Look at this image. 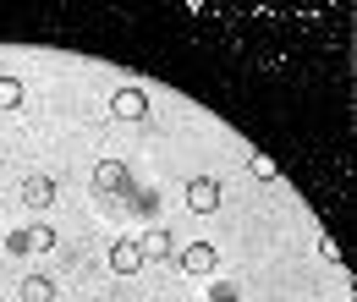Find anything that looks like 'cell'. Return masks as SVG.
I'll list each match as a JSON object with an SVG mask.
<instances>
[{
  "instance_id": "9",
  "label": "cell",
  "mask_w": 357,
  "mask_h": 302,
  "mask_svg": "<svg viewBox=\"0 0 357 302\" xmlns=\"http://www.w3.org/2000/svg\"><path fill=\"white\" fill-rule=\"evenodd\" d=\"M22 302H55V280H45V275H28V280H22Z\"/></svg>"
},
{
  "instance_id": "13",
  "label": "cell",
  "mask_w": 357,
  "mask_h": 302,
  "mask_svg": "<svg viewBox=\"0 0 357 302\" xmlns=\"http://www.w3.org/2000/svg\"><path fill=\"white\" fill-rule=\"evenodd\" d=\"M319 253H324V259H330V264H341V259H347V253H341V242H335V236H324V242H319Z\"/></svg>"
},
{
  "instance_id": "5",
  "label": "cell",
  "mask_w": 357,
  "mask_h": 302,
  "mask_svg": "<svg viewBox=\"0 0 357 302\" xmlns=\"http://www.w3.org/2000/svg\"><path fill=\"white\" fill-rule=\"evenodd\" d=\"M50 242H55L50 225H28V231H11V236H6L11 253H39V248H50Z\"/></svg>"
},
{
  "instance_id": "11",
  "label": "cell",
  "mask_w": 357,
  "mask_h": 302,
  "mask_svg": "<svg viewBox=\"0 0 357 302\" xmlns=\"http://www.w3.org/2000/svg\"><path fill=\"white\" fill-rule=\"evenodd\" d=\"M248 171L259 176V181H275V176H280V165H275L269 154H253V160H248Z\"/></svg>"
},
{
  "instance_id": "6",
  "label": "cell",
  "mask_w": 357,
  "mask_h": 302,
  "mask_svg": "<svg viewBox=\"0 0 357 302\" xmlns=\"http://www.w3.org/2000/svg\"><path fill=\"white\" fill-rule=\"evenodd\" d=\"M137 248H143V259H165V264H176V242H171V231H143L137 236Z\"/></svg>"
},
{
  "instance_id": "3",
  "label": "cell",
  "mask_w": 357,
  "mask_h": 302,
  "mask_svg": "<svg viewBox=\"0 0 357 302\" xmlns=\"http://www.w3.org/2000/svg\"><path fill=\"white\" fill-rule=\"evenodd\" d=\"M93 187H99V192H132V171H127L121 160H99V165H93Z\"/></svg>"
},
{
  "instance_id": "1",
  "label": "cell",
  "mask_w": 357,
  "mask_h": 302,
  "mask_svg": "<svg viewBox=\"0 0 357 302\" xmlns=\"http://www.w3.org/2000/svg\"><path fill=\"white\" fill-rule=\"evenodd\" d=\"M187 209L192 215H215L220 209V181L215 176H192L187 181Z\"/></svg>"
},
{
  "instance_id": "8",
  "label": "cell",
  "mask_w": 357,
  "mask_h": 302,
  "mask_svg": "<svg viewBox=\"0 0 357 302\" xmlns=\"http://www.w3.org/2000/svg\"><path fill=\"white\" fill-rule=\"evenodd\" d=\"M22 204H28V209H50V204H55V181H50V176H28V181H22Z\"/></svg>"
},
{
  "instance_id": "2",
  "label": "cell",
  "mask_w": 357,
  "mask_h": 302,
  "mask_svg": "<svg viewBox=\"0 0 357 302\" xmlns=\"http://www.w3.org/2000/svg\"><path fill=\"white\" fill-rule=\"evenodd\" d=\"M176 264L187 269V275H215V269H220V253H215L209 242H187V248L176 253Z\"/></svg>"
},
{
  "instance_id": "10",
  "label": "cell",
  "mask_w": 357,
  "mask_h": 302,
  "mask_svg": "<svg viewBox=\"0 0 357 302\" xmlns=\"http://www.w3.org/2000/svg\"><path fill=\"white\" fill-rule=\"evenodd\" d=\"M22 105V83L17 77H0V110H17Z\"/></svg>"
},
{
  "instance_id": "4",
  "label": "cell",
  "mask_w": 357,
  "mask_h": 302,
  "mask_svg": "<svg viewBox=\"0 0 357 302\" xmlns=\"http://www.w3.org/2000/svg\"><path fill=\"white\" fill-rule=\"evenodd\" d=\"M110 110H116L121 121H143V116H149V93H143V88H116Z\"/></svg>"
},
{
  "instance_id": "7",
  "label": "cell",
  "mask_w": 357,
  "mask_h": 302,
  "mask_svg": "<svg viewBox=\"0 0 357 302\" xmlns=\"http://www.w3.org/2000/svg\"><path fill=\"white\" fill-rule=\"evenodd\" d=\"M137 264H143V248H137V236H121V242L110 248V269H116V275H137Z\"/></svg>"
},
{
  "instance_id": "12",
  "label": "cell",
  "mask_w": 357,
  "mask_h": 302,
  "mask_svg": "<svg viewBox=\"0 0 357 302\" xmlns=\"http://www.w3.org/2000/svg\"><path fill=\"white\" fill-rule=\"evenodd\" d=\"M209 302H242V297H236L231 280H215V286H209Z\"/></svg>"
}]
</instances>
